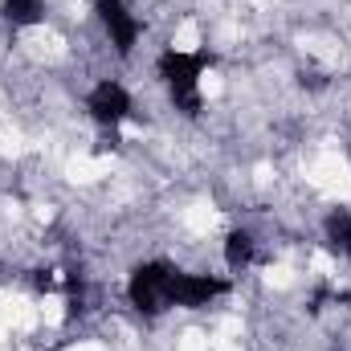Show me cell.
Returning a JSON list of instances; mask_svg holds the SVG:
<instances>
[{
    "label": "cell",
    "instance_id": "cell-5",
    "mask_svg": "<svg viewBox=\"0 0 351 351\" xmlns=\"http://www.w3.org/2000/svg\"><path fill=\"white\" fill-rule=\"evenodd\" d=\"M221 294H229V282H225L221 274H184V269H176V278H172V306L200 311V306L217 302Z\"/></svg>",
    "mask_w": 351,
    "mask_h": 351
},
{
    "label": "cell",
    "instance_id": "cell-2",
    "mask_svg": "<svg viewBox=\"0 0 351 351\" xmlns=\"http://www.w3.org/2000/svg\"><path fill=\"white\" fill-rule=\"evenodd\" d=\"M172 278H176L172 262H160V258L139 262L131 269V278H127V298H131V306L143 311V315L168 311V306H172Z\"/></svg>",
    "mask_w": 351,
    "mask_h": 351
},
{
    "label": "cell",
    "instance_id": "cell-8",
    "mask_svg": "<svg viewBox=\"0 0 351 351\" xmlns=\"http://www.w3.org/2000/svg\"><path fill=\"white\" fill-rule=\"evenodd\" d=\"M0 8L12 29H33L45 21V0H0Z\"/></svg>",
    "mask_w": 351,
    "mask_h": 351
},
{
    "label": "cell",
    "instance_id": "cell-1",
    "mask_svg": "<svg viewBox=\"0 0 351 351\" xmlns=\"http://www.w3.org/2000/svg\"><path fill=\"white\" fill-rule=\"evenodd\" d=\"M208 70V53H196V49H176L168 45L160 58H156V78L168 86L176 110L184 114H200L204 98H200V78Z\"/></svg>",
    "mask_w": 351,
    "mask_h": 351
},
{
    "label": "cell",
    "instance_id": "cell-7",
    "mask_svg": "<svg viewBox=\"0 0 351 351\" xmlns=\"http://www.w3.org/2000/svg\"><path fill=\"white\" fill-rule=\"evenodd\" d=\"M323 233L339 258H351V208H331L323 221Z\"/></svg>",
    "mask_w": 351,
    "mask_h": 351
},
{
    "label": "cell",
    "instance_id": "cell-4",
    "mask_svg": "<svg viewBox=\"0 0 351 351\" xmlns=\"http://www.w3.org/2000/svg\"><path fill=\"white\" fill-rule=\"evenodd\" d=\"M94 12H98V21H102V29H106L110 45H114V53L127 58V53L139 45V33H143L139 16H135L123 0H94Z\"/></svg>",
    "mask_w": 351,
    "mask_h": 351
},
{
    "label": "cell",
    "instance_id": "cell-6",
    "mask_svg": "<svg viewBox=\"0 0 351 351\" xmlns=\"http://www.w3.org/2000/svg\"><path fill=\"white\" fill-rule=\"evenodd\" d=\"M254 250H258V241H254L250 229H229L225 241H221V258H225L229 269H245L254 262Z\"/></svg>",
    "mask_w": 351,
    "mask_h": 351
},
{
    "label": "cell",
    "instance_id": "cell-3",
    "mask_svg": "<svg viewBox=\"0 0 351 351\" xmlns=\"http://www.w3.org/2000/svg\"><path fill=\"white\" fill-rule=\"evenodd\" d=\"M86 110L98 127H119V123L131 119L135 102H131V90L123 86V82L102 78V82H94V90L86 94Z\"/></svg>",
    "mask_w": 351,
    "mask_h": 351
}]
</instances>
